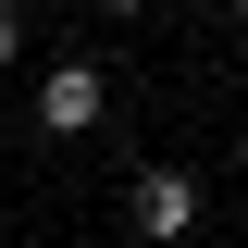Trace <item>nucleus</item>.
I'll use <instances>...</instances> for the list:
<instances>
[{"label": "nucleus", "instance_id": "f257e3e1", "mask_svg": "<svg viewBox=\"0 0 248 248\" xmlns=\"http://www.w3.org/2000/svg\"><path fill=\"white\" fill-rule=\"evenodd\" d=\"M124 223H137L149 248H174L186 223H199V174H137L124 186Z\"/></svg>", "mask_w": 248, "mask_h": 248}, {"label": "nucleus", "instance_id": "f03ea898", "mask_svg": "<svg viewBox=\"0 0 248 248\" xmlns=\"http://www.w3.org/2000/svg\"><path fill=\"white\" fill-rule=\"evenodd\" d=\"M99 99H112V87H99V62H50V75H37V124H50V137H87Z\"/></svg>", "mask_w": 248, "mask_h": 248}, {"label": "nucleus", "instance_id": "7ed1b4c3", "mask_svg": "<svg viewBox=\"0 0 248 248\" xmlns=\"http://www.w3.org/2000/svg\"><path fill=\"white\" fill-rule=\"evenodd\" d=\"M25 62V0H0V75Z\"/></svg>", "mask_w": 248, "mask_h": 248}, {"label": "nucleus", "instance_id": "20e7f679", "mask_svg": "<svg viewBox=\"0 0 248 248\" xmlns=\"http://www.w3.org/2000/svg\"><path fill=\"white\" fill-rule=\"evenodd\" d=\"M112 13H149V0H112Z\"/></svg>", "mask_w": 248, "mask_h": 248}, {"label": "nucleus", "instance_id": "39448f33", "mask_svg": "<svg viewBox=\"0 0 248 248\" xmlns=\"http://www.w3.org/2000/svg\"><path fill=\"white\" fill-rule=\"evenodd\" d=\"M236 25H248V0H236Z\"/></svg>", "mask_w": 248, "mask_h": 248}]
</instances>
